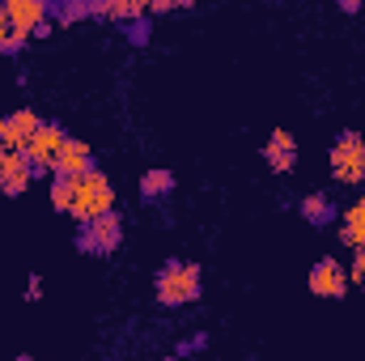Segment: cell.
<instances>
[{"label": "cell", "mask_w": 365, "mask_h": 361, "mask_svg": "<svg viewBox=\"0 0 365 361\" xmlns=\"http://www.w3.org/2000/svg\"><path fill=\"white\" fill-rule=\"evenodd\" d=\"M153 298H158L162 310H182V306L200 302V298H204V268H200L195 260L170 255V260L158 268V276H153Z\"/></svg>", "instance_id": "cell-1"}, {"label": "cell", "mask_w": 365, "mask_h": 361, "mask_svg": "<svg viewBox=\"0 0 365 361\" xmlns=\"http://www.w3.org/2000/svg\"><path fill=\"white\" fill-rule=\"evenodd\" d=\"M106 213H115V187H110V179L102 171H93L86 179H73V208H68V217L77 225H90V221L106 217Z\"/></svg>", "instance_id": "cell-2"}, {"label": "cell", "mask_w": 365, "mask_h": 361, "mask_svg": "<svg viewBox=\"0 0 365 361\" xmlns=\"http://www.w3.org/2000/svg\"><path fill=\"white\" fill-rule=\"evenodd\" d=\"M327 166H331V179L340 187H361L365 183V136L361 132H340L327 149Z\"/></svg>", "instance_id": "cell-3"}, {"label": "cell", "mask_w": 365, "mask_h": 361, "mask_svg": "<svg viewBox=\"0 0 365 361\" xmlns=\"http://www.w3.org/2000/svg\"><path fill=\"white\" fill-rule=\"evenodd\" d=\"M73 243H77L81 255H115L123 247V217H119V208L106 213V217H98V221H90V225H77Z\"/></svg>", "instance_id": "cell-4"}, {"label": "cell", "mask_w": 365, "mask_h": 361, "mask_svg": "<svg viewBox=\"0 0 365 361\" xmlns=\"http://www.w3.org/2000/svg\"><path fill=\"white\" fill-rule=\"evenodd\" d=\"M4 13H9V26L26 39H51L56 34L47 0H4Z\"/></svg>", "instance_id": "cell-5"}, {"label": "cell", "mask_w": 365, "mask_h": 361, "mask_svg": "<svg viewBox=\"0 0 365 361\" xmlns=\"http://www.w3.org/2000/svg\"><path fill=\"white\" fill-rule=\"evenodd\" d=\"M64 141H68L64 123H56V119H43V128H38V132H34V141L26 145V158H30V166H34V179H38V175H47V171L56 166V158H60Z\"/></svg>", "instance_id": "cell-6"}, {"label": "cell", "mask_w": 365, "mask_h": 361, "mask_svg": "<svg viewBox=\"0 0 365 361\" xmlns=\"http://www.w3.org/2000/svg\"><path fill=\"white\" fill-rule=\"evenodd\" d=\"M43 128V115L34 106H21L13 115H0V153H26L34 132Z\"/></svg>", "instance_id": "cell-7"}, {"label": "cell", "mask_w": 365, "mask_h": 361, "mask_svg": "<svg viewBox=\"0 0 365 361\" xmlns=\"http://www.w3.org/2000/svg\"><path fill=\"white\" fill-rule=\"evenodd\" d=\"M306 289L314 293V298H327V302H344L349 298V268L336 260V255H323L310 276H306Z\"/></svg>", "instance_id": "cell-8"}, {"label": "cell", "mask_w": 365, "mask_h": 361, "mask_svg": "<svg viewBox=\"0 0 365 361\" xmlns=\"http://www.w3.org/2000/svg\"><path fill=\"white\" fill-rule=\"evenodd\" d=\"M93 171H98V162H93L90 141L68 136L64 149H60V158H56V166H51V175H60V179H86V175H93Z\"/></svg>", "instance_id": "cell-9"}, {"label": "cell", "mask_w": 365, "mask_h": 361, "mask_svg": "<svg viewBox=\"0 0 365 361\" xmlns=\"http://www.w3.org/2000/svg\"><path fill=\"white\" fill-rule=\"evenodd\" d=\"M30 183H34V166L26 153H0V195L17 200V195H26Z\"/></svg>", "instance_id": "cell-10"}, {"label": "cell", "mask_w": 365, "mask_h": 361, "mask_svg": "<svg viewBox=\"0 0 365 361\" xmlns=\"http://www.w3.org/2000/svg\"><path fill=\"white\" fill-rule=\"evenodd\" d=\"M264 162H268L272 175H293V171H297V136H293L289 128H276L272 136H268Z\"/></svg>", "instance_id": "cell-11"}, {"label": "cell", "mask_w": 365, "mask_h": 361, "mask_svg": "<svg viewBox=\"0 0 365 361\" xmlns=\"http://www.w3.org/2000/svg\"><path fill=\"white\" fill-rule=\"evenodd\" d=\"M340 243L353 247V251L365 247V195H357L353 204L340 208Z\"/></svg>", "instance_id": "cell-12"}, {"label": "cell", "mask_w": 365, "mask_h": 361, "mask_svg": "<svg viewBox=\"0 0 365 361\" xmlns=\"http://www.w3.org/2000/svg\"><path fill=\"white\" fill-rule=\"evenodd\" d=\"M297 213H302V221H306V225H314V230H323V225H331V221H336V204H331L323 191H310V195H302Z\"/></svg>", "instance_id": "cell-13"}, {"label": "cell", "mask_w": 365, "mask_h": 361, "mask_svg": "<svg viewBox=\"0 0 365 361\" xmlns=\"http://www.w3.org/2000/svg\"><path fill=\"white\" fill-rule=\"evenodd\" d=\"M136 187H140V200H145V204H162V200H170V191H175V175H170V171H145Z\"/></svg>", "instance_id": "cell-14"}, {"label": "cell", "mask_w": 365, "mask_h": 361, "mask_svg": "<svg viewBox=\"0 0 365 361\" xmlns=\"http://www.w3.org/2000/svg\"><path fill=\"white\" fill-rule=\"evenodd\" d=\"M47 13H51V21H56V26H77V21H86V17H90V0H68V4L47 0Z\"/></svg>", "instance_id": "cell-15"}, {"label": "cell", "mask_w": 365, "mask_h": 361, "mask_svg": "<svg viewBox=\"0 0 365 361\" xmlns=\"http://www.w3.org/2000/svg\"><path fill=\"white\" fill-rule=\"evenodd\" d=\"M140 17H149L145 13V0H110L106 4V21H115V26H132Z\"/></svg>", "instance_id": "cell-16"}, {"label": "cell", "mask_w": 365, "mask_h": 361, "mask_svg": "<svg viewBox=\"0 0 365 361\" xmlns=\"http://www.w3.org/2000/svg\"><path fill=\"white\" fill-rule=\"evenodd\" d=\"M47 200H51V208H56V213H68V208H73V179H60V175H51Z\"/></svg>", "instance_id": "cell-17"}, {"label": "cell", "mask_w": 365, "mask_h": 361, "mask_svg": "<svg viewBox=\"0 0 365 361\" xmlns=\"http://www.w3.org/2000/svg\"><path fill=\"white\" fill-rule=\"evenodd\" d=\"M123 34H128V43H132V47H145V43H149V34H153V26H149V17H140V21L123 26Z\"/></svg>", "instance_id": "cell-18"}, {"label": "cell", "mask_w": 365, "mask_h": 361, "mask_svg": "<svg viewBox=\"0 0 365 361\" xmlns=\"http://www.w3.org/2000/svg\"><path fill=\"white\" fill-rule=\"evenodd\" d=\"M344 268H349V289H365V247L353 251V264H344Z\"/></svg>", "instance_id": "cell-19"}, {"label": "cell", "mask_w": 365, "mask_h": 361, "mask_svg": "<svg viewBox=\"0 0 365 361\" xmlns=\"http://www.w3.org/2000/svg\"><path fill=\"white\" fill-rule=\"evenodd\" d=\"M179 9H191V0H149L145 13L149 17H162V13H179Z\"/></svg>", "instance_id": "cell-20"}, {"label": "cell", "mask_w": 365, "mask_h": 361, "mask_svg": "<svg viewBox=\"0 0 365 361\" xmlns=\"http://www.w3.org/2000/svg\"><path fill=\"white\" fill-rule=\"evenodd\" d=\"M26 43H30V39H26V34H17V30H13V34H9V39H4V43H0V56H21V47H26Z\"/></svg>", "instance_id": "cell-21"}, {"label": "cell", "mask_w": 365, "mask_h": 361, "mask_svg": "<svg viewBox=\"0 0 365 361\" xmlns=\"http://www.w3.org/2000/svg\"><path fill=\"white\" fill-rule=\"evenodd\" d=\"M38 298H43V280L30 276V285H26V302H38Z\"/></svg>", "instance_id": "cell-22"}, {"label": "cell", "mask_w": 365, "mask_h": 361, "mask_svg": "<svg viewBox=\"0 0 365 361\" xmlns=\"http://www.w3.org/2000/svg\"><path fill=\"white\" fill-rule=\"evenodd\" d=\"M13 34V26H9V13H4V4H0V43Z\"/></svg>", "instance_id": "cell-23"}, {"label": "cell", "mask_w": 365, "mask_h": 361, "mask_svg": "<svg viewBox=\"0 0 365 361\" xmlns=\"http://www.w3.org/2000/svg\"><path fill=\"white\" fill-rule=\"evenodd\" d=\"M340 13H361V0H340Z\"/></svg>", "instance_id": "cell-24"}, {"label": "cell", "mask_w": 365, "mask_h": 361, "mask_svg": "<svg viewBox=\"0 0 365 361\" xmlns=\"http://www.w3.org/2000/svg\"><path fill=\"white\" fill-rule=\"evenodd\" d=\"M13 361H38V357H34V353H17Z\"/></svg>", "instance_id": "cell-25"}]
</instances>
